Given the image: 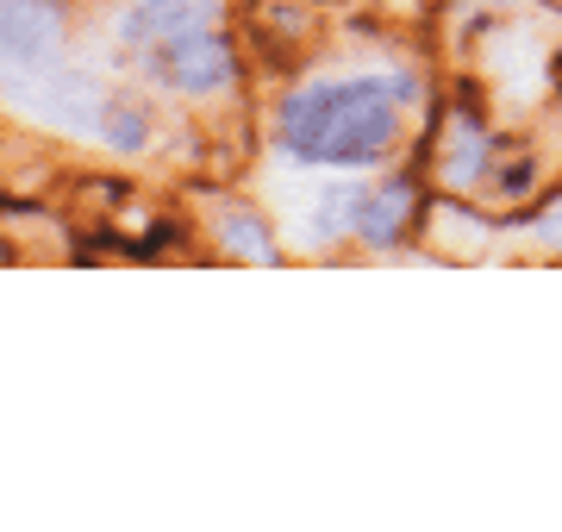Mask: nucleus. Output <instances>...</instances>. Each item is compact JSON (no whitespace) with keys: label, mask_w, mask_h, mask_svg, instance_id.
Here are the masks:
<instances>
[{"label":"nucleus","mask_w":562,"mask_h":532,"mask_svg":"<svg viewBox=\"0 0 562 532\" xmlns=\"http://www.w3.org/2000/svg\"><path fill=\"white\" fill-rule=\"evenodd\" d=\"M213 25H220V0H138L120 32L144 51H157V44H176L188 32H213Z\"/></svg>","instance_id":"nucleus-4"},{"label":"nucleus","mask_w":562,"mask_h":532,"mask_svg":"<svg viewBox=\"0 0 562 532\" xmlns=\"http://www.w3.org/2000/svg\"><path fill=\"white\" fill-rule=\"evenodd\" d=\"M150 57H157L162 82L181 88V95H213V88L232 76V57H225L220 32H188V38H176V44H157Z\"/></svg>","instance_id":"nucleus-3"},{"label":"nucleus","mask_w":562,"mask_h":532,"mask_svg":"<svg viewBox=\"0 0 562 532\" xmlns=\"http://www.w3.org/2000/svg\"><path fill=\"white\" fill-rule=\"evenodd\" d=\"M63 44V20L44 7V0H0V57L13 69H50Z\"/></svg>","instance_id":"nucleus-2"},{"label":"nucleus","mask_w":562,"mask_h":532,"mask_svg":"<svg viewBox=\"0 0 562 532\" xmlns=\"http://www.w3.org/2000/svg\"><path fill=\"white\" fill-rule=\"evenodd\" d=\"M475 169H482V138H475V125H457L450 132V164H443V176L450 182H475Z\"/></svg>","instance_id":"nucleus-6"},{"label":"nucleus","mask_w":562,"mask_h":532,"mask_svg":"<svg viewBox=\"0 0 562 532\" xmlns=\"http://www.w3.org/2000/svg\"><path fill=\"white\" fill-rule=\"evenodd\" d=\"M406 213H413V188L394 182V188H382V195H362L350 232L369 239V245H394V239H401V225H406Z\"/></svg>","instance_id":"nucleus-5"},{"label":"nucleus","mask_w":562,"mask_h":532,"mask_svg":"<svg viewBox=\"0 0 562 532\" xmlns=\"http://www.w3.org/2000/svg\"><path fill=\"white\" fill-rule=\"evenodd\" d=\"M225 239L244 251V257H269V232H257V220H244V213H232V220L220 225Z\"/></svg>","instance_id":"nucleus-7"},{"label":"nucleus","mask_w":562,"mask_h":532,"mask_svg":"<svg viewBox=\"0 0 562 532\" xmlns=\"http://www.w3.org/2000/svg\"><path fill=\"white\" fill-rule=\"evenodd\" d=\"M401 138V88L387 82H313L281 107V144L306 164H369Z\"/></svg>","instance_id":"nucleus-1"}]
</instances>
